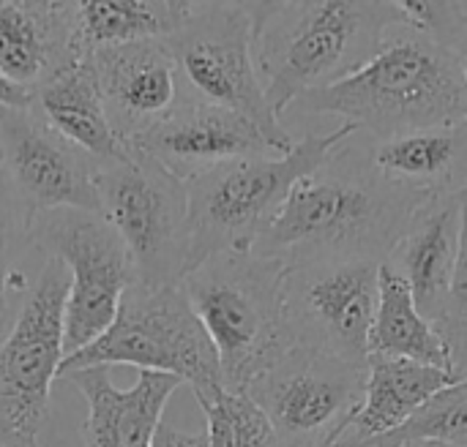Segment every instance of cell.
<instances>
[{"label":"cell","instance_id":"obj_1","mask_svg":"<svg viewBox=\"0 0 467 447\" xmlns=\"http://www.w3.org/2000/svg\"><path fill=\"white\" fill-rule=\"evenodd\" d=\"M430 202L386 178L369 158L367 139L353 134L326 164L304 175L279 216L254 243V254L301 265L312 259L386 262L416 210Z\"/></svg>","mask_w":467,"mask_h":447},{"label":"cell","instance_id":"obj_2","mask_svg":"<svg viewBox=\"0 0 467 447\" xmlns=\"http://www.w3.org/2000/svg\"><path fill=\"white\" fill-rule=\"evenodd\" d=\"M293 107L301 115H339L367 142H389L467 120V87L457 60L408 19L386 33L356 74Z\"/></svg>","mask_w":467,"mask_h":447},{"label":"cell","instance_id":"obj_3","mask_svg":"<svg viewBox=\"0 0 467 447\" xmlns=\"http://www.w3.org/2000/svg\"><path fill=\"white\" fill-rule=\"evenodd\" d=\"M252 52L271 112L282 115L306 93L356 74L394 25L408 22L402 3H246Z\"/></svg>","mask_w":467,"mask_h":447},{"label":"cell","instance_id":"obj_4","mask_svg":"<svg viewBox=\"0 0 467 447\" xmlns=\"http://www.w3.org/2000/svg\"><path fill=\"white\" fill-rule=\"evenodd\" d=\"M285 262L254 251H224L181 281L194 314L211 336L224 391L246 388L293 344L285 317Z\"/></svg>","mask_w":467,"mask_h":447},{"label":"cell","instance_id":"obj_5","mask_svg":"<svg viewBox=\"0 0 467 447\" xmlns=\"http://www.w3.org/2000/svg\"><path fill=\"white\" fill-rule=\"evenodd\" d=\"M353 134H358L353 123H339L328 134H306L287 156L227 161L189 178L186 273L216 254L252 251L279 216L290 188L326 164Z\"/></svg>","mask_w":467,"mask_h":447},{"label":"cell","instance_id":"obj_6","mask_svg":"<svg viewBox=\"0 0 467 447\" xmlns=\"http://www.w3.org/2000/svg\"><path fill=\"white\" fill-rule=\"evenodd\" d=\"M90 366H137L140 371L175 377L192 388L197 404L224 391L216 347L181 284L161 290L131 284L112 325L93 344L68 355L60 377Z\"/></svg>","mask_w":467,"mask_h":447},{"label":"cell","instance_id":"obj_7","mask_svg":"<svg viewBox=\"0 0 467 447\" xmlns=\"http://www.w3.org/2000/svg\"><path fill=\"white\" fill-rule=\"evenodd\" d=\"M96 188L99 213L129 251L134 284L145 290L181 284L189 259L186 183L126 147L123 158L99 164Z\"/></svg>","mask_w":467,"mask_h":447},{"label":"cell","instance_id":"obj_8","mask_svg":"<svg viewBox=\"0 0 467 447\" xmlns=\"http://www.w3.org/2000/svg\"><path fill=\"white\" fill-rule=\"evenodd\" d=\"M164 41L194 101L233 109L252 120L282 156L293 150L296 139L263 93L246 3H189L183 22Z\"/></svg>","mask_w":467,"mask_h":447},{"label":"cell","instance_id":"obj_9","mask_svg":"<svg viewBox=\"0 0 467 447\" xmlns=\"http://www.w3.org/2000/svg\"><path fill=\"white\" fill-rule=\"evenodd\" d=\"M30 246L68 268L66 358L93 344L115 320L134 284L129 251L115 227L96 210H41L30 218Z\"/></svg>","mask_w":467,"mask_h":447},{"label":"cell","instance_id":"obj_10","mask_svg":"<svg viewBox=\"0 0 467 447\" xmlns=\"http://www.w3.org/2000/svg\"><path fill=\"white\" fill-rule=\"evenodd\" d=\"M68 273L44 259L11 330L0 344V432L38 440L49 418V391L66 361Z\"/></svg>","mask_w":467,"mask_h":447},{"label":"cell","instance_id":"obj_11","mask_svg":"<svg viewBox=\"0 0 467 447\" xmlns=\"http://www.w3.org/2000/svg\"><path fill=\"white\" fill-rule=\"evenodd\" d=\"M380 265L375 259L285 265V317L293 344L367 369Z\"/></svg>","mask_w":467,"mask_h":447},{"label":"cell","instance_id":"obj_12","mask_svg":"<svg viewBox=\"0 0 467 447\" xmlns=\"http://www.w3.org/2000/svg\"><path fill=\"white\" fill-rule=\"evenodd\" d=\"M367 369L317 350L290 347L249 388L279 447H331L358 410Z\"/></svg>","mask_w":467,"mask_h":447},{"label":"cell","instance_id":"obj_13","mask_svg":"<svg viewBox=\"0 0 467 447\" xmlns=\"http://www.w3.org/2000/svg\"><path fill=\"white\" fill-rule=\"evenodd\" d=\"M0 172L33 213L60 208L99 213V161L33 107H0Z\"/></svg>","mask_w":467,"mask_h":447},{"label":"cell","instance_id":"obj_14","mask_svg":"<svg viewBox=\"0 0 467 447\" xmlns=\"http://www.w3.org/2000/svg\"><path fill=\"white\" fill-rule=\"evenodd\" d=\"M93 68L107 120L123 145L192 101L164 38L93 49Z\"/></svg>","mask_w":467,"mask_h":447},{"label":"cell","instance_id":"obj_15","mask_svg":"<svg viewBox=\"0 0 467 447\" xmlns=\"http://www.w3.org/2000/svg\"><path fill=\"white\" fill-rule=\"evenodd\" d=\"M126 147L156 161L183 183L227 161L282 156L244 115L194 98Z\"/></svg>","mask_w":467,"mask_h":447},{"label":"cell","instance_id":"obj_16","mask_svg":"<svg viewBox=\"0 0 467 447\" xmlns=\"http://www.w3.org/2000/svg\"><path fill=\"white\" fill-rule=\"evenodd\" d=\"M85 49L79 3L0 0V74L33 93Z\"/></svg>","mask_w":467,"mask_h":447},{"label":"cell","instance_id":"obj_17","mask_svg":"<svg viewBox=\"0 0 467 447\" xmlns=\"http://www.w3.org/2000/svg\"><path fill=\"white\" fill-rule=\"evenodd\" d=\"M63 377L88 404L82 423L85 447H150L170 396L181 388L175 377L140 371V380L120 391L104 366L74 369Z\"/></svg>","mask_w":467,"mask_h":447},{"label":"cell","instance_id":"obj_18","mask_svg":"<svg viewBox=\"0 0 467 447\" xmlns=\"http://www.w3.org/2000/svg\"><path fill=\"white\" fill-rule=\"evenodd\" d=\"M462 191L432 197L410 218L405 235L383 265L400 273L416 300V309L435 325L446 320L449 287L460 246Z\"/></svg>","mask_w":467,"mask_h":447},{"label":"cell","instance_id":"obj_19","mask_svg":"<svg viewBox=\"0 0 467 447\" xmlns=\"http://www.w3.org/2000/svg\"><path fill=\"white\" fill-rule=\"evenodd\" d=\"M460 382L451 371L421 366L402 358L369 355L367 382L358 410L331 447H367L405 426L438 391Z\"/></svg>","mask_w":467,"mask_h":447},{"label":"cell","instance_id":"obj_20","mask_svg":"<svg viewBox=\"0 0 467 447\" xmlns=\"http://www.w3.org/2000/svg\"><path fill=\"white\" fill-rule=\"evenodd\" d=\"M57 134L82 147L99 164L126 156V145L112 131L96 82L93 49H85L74 63L49 76L33 90L30 104Z\"/></svg>","mask_w":467,"mask_h":447},{"label":"cell","instance_id":"obj_21","mask_svg":"<svg viewBox=\"0 0 467 447\" xmlns=\"http://www.w3.org/2000/svg\"><path fill=\"white\" fill-rule=\"evenodd\" d=\"M367 145L386 178L430 199L467 191V120Z\"/></svg>","mask_w":467,"mask_h":447},{"label":"cell","instance_id":"obj_22","mask_svg":"<svg viewBox=\"0 0 467 447\" xmlns=\"http://www.w3.org/2000/svg\"><path fill=\"white\" fill-rule=\"evenodd\" d=\"M369 355L402 358L454 374L443 333L416 309L405 279L389 265H380V298L369 333Z\"/></svg>","mask_w":467,"mask_h":447},{"label":"cell","instance_id":"obj_23","mask_svg":"<svg viewBox=\"0 0 467 447\" xmlns=\"http://www.w3.org/2000/svg\"><path fill=\"white\" fill-rule=\"evenodd\" d=\"M186 11V0H88L79 3V30L90 49L167 38Z\"/></svg>","mask_w":467,"mask_h":447},{"label":"cell","instance_id":"obj_24","mask_svg":"<svg viewBox=\"0 0 467 447\" xmlns=\"http://www.w3.org/2000/svg\"><path fill=\"white\" fill-rule=\"evenodd\" d=\"M413 442L467 447V380L438 391L405 426L367 447H402Z\"/></svg>","mask_w":467,"mask_h":447},{"label":"cell","instance_id":"obj_25","mask_svg":"<svg viewBox=\"0 0 467 447\" xmlns=\"http://www.w3.org/2000/svg\"><path fill=\"white\" fill-rule=\"evenodd\" d=\"M200 407L208 421V447H279L268 418L249 396L222 391Z\"/></svg>","mask_w":467,"mask_h":447},{"label":"cell","instance_id":"obj_26","mask_svg":"<svg viewBox=\"0 0 467 447\" xmlns=\"http://www.w3.org/2000/svg\"><path fill=\"white\" fill-rule=\"evenodd\" d=\"M30 218L33 210L0 172V330L8 320V295L25 284L16 265L30 246Z\"/></svg>","mask_w":467,"mask_h":447},{"label":"cell","instance_id":"obj_27","mask_svg":"<svg viewBox=\"0 0 467 447\" xmlns=\"http://www.w3.org/2000/svg\"><path fill=\"white\" fill-rule=\"evenodd\" d=\"M408 19L430 33L460 66L467 87V3H441V0H405Z\"/></svg>","mask_w":467,"mask_h":447},{"label":"cell","instance_id":"obj_28","mask_svg":"<svg viewBox=\"0 0 467 447\" xmlns=\"http://www.w3.org/2000/svg\"><path fill=\"white\" fill-rule=\"evenodd\" d=\"M446 320L462 322L467 320V191H462V216H460V246L454 259V276L449 287V306ZM443 320V322H446Z\"/></svg>","mask_w":467,"mask_h":447},{"label":"cell","instance_id":"obj_29","mask_svg":"<svg viewBox=\"0 0 467 447\" xmlns=\"http://www.w3.org/2000/svg\"><path fill=\"white\" fill-rule=\"evenodd\" d=\"M438 330L443 333L449 352H451V369L457 374V380H467V320L462 322H441Z\"/></svg>","mask_w":467,"mask_h":447},{"label":"cell","instance_id":"obj_30","mask_svg":"<svg viewBox=\"0 0 467 447\" xmlns=\"http://www.w3.org/2000/svg\"><path fill=\"white\" fill-rule=\"evenodd\" d=\"M150 447H208V434L205 432H181L167 423H161L153 434Z\"/></svg>","mask_w":467,"mask_h":447},{"label":"cell","instance_id":"obj_31","mask_svg":"<svg viewBox=\"0 0 467 447\" xmlns=\"http://www.w3.org/2000/svg\"><path fill=\"white\" fill-rule=\"evenodd\" d=\"M30 104H33V93L16 87L14 82H8L0 74V107H16V109H22V107H30Z\"/></svg>","mask_w":467,"mask_h":447},{"label":"cell","instance_id":"obj_32","mask_svg":"<svg viewBox=\"0 0 467 447\" xmlns=\"http://www.w3.org/2000/svg\"><path fill=\"white\" fill-rule=\"evenodd\" d=\"M0 447H41V445H38V440H25V437H14V434L0 432Z\"/></svg>","mask_w":467,"mask_h":447},{"label":"cell","instance_id":"obj_33","mask_svg":"<svg viewBox=\"0 0 467 447\" xmlns=\"http://www.w3.org/2000/svg\"><path fill=\"white\" fill-rule=\"evenodd\" d=\"M402 447H446V445H432V442H413V445H402Z\"/></svg>","mask_w":467,"mask_h":447}]
</instances>
